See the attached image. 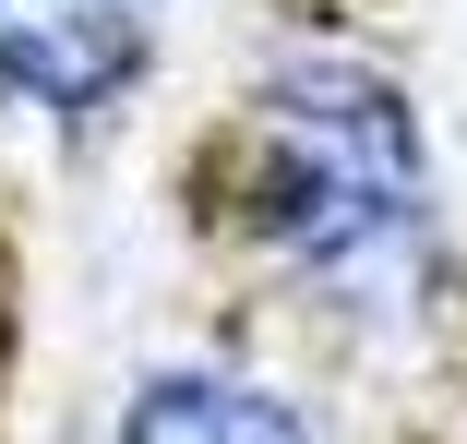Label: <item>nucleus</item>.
Returning a JSON list of instances; mask_svg holds the SVG:
<instances>
[{"instance_id": "f03ea898", "label": "nucleus", "mask_w": 467, "mask_h": 444, "mask_svg": "<svg viewBox=\"0 0 467 444\" xmlns=\"http://www.w3.org/2000/svg\"><path fill=\"white\" fill-rule=\"evenodd\" d=\"M156 72V0H0V109L97 132Z\"/></svg>"}, {"instance_id": "7ed1b4c3", "label": "nucleus", "mask_w": 467, "mask_h": 444, "mask_svg": "<svg viewBox=\"0 0 467 444\" xmlns=\"http://www.w3.org/2000/svg\"><path fill=\"white\" fill-rule=\"evenodd\" d=\"M109 444H312V420L275 396V385L228 373V361H156L120 396Z\"/></svg>"}, {"instance_id": "f257e3e1", "label": "nucleus", "mask_w": 467, "mask_h": 444, "mask_svg": "<svg viewBox=\"0 0 467 444\" xmlns=\"http://www.w3.org/2000/svg\"><path fill=\"white\" fill-rule=\"evenodd\" d=\"M228 228L312 301H396L443 228L408 84L359 48H288L228 121Z\"/></svg>"}]
</instances>
